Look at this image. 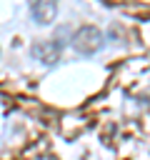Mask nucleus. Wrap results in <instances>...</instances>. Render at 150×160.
<instances>
[{
    "instance_id": "obj_1",
    "label": "nucleus",
    "mask_w": 150,
    "mask_h": 160,
    "mask_svg": "<svg viewBox=\"0 0 150 160\" xmlns=\"http://www.w3.org/2000/svg\"><path fill=\"white\" fill-rule=\"evenodd\" d=\"M72 48H75L78 52H85V55L98 52V50L102 48V35H100V30H98V28H90V25L80 28V30L72 35Z\"/></svg>"
},
{
    "instance_id": "obj_2",
    "label": "nucleus",
    "mask_w": 150,
    "mask_h": 160,
    "mask_svg": "<svg viewBox=\"0 0 150 160\" xmlns=\"http://www.w3.org/2000/svg\"><path fill=\"white\" fill-rule=\"evenodd\" d=\"M32 55L38 60H42V62H55L58 55H60V45L58 42H38L32 48Z\"/></svg>"
},
{
    "instance_id": "obj_3",
    "label": "nucleus",
    "mask_w": 150,
    "mask_h": 160,
    "mask_svg": "<svg viewBox=\"0 0 150 160\" xmlns=\"http://www.w3.org/2000/svg\"><path fill=\"white\" fill-rule=\"evenodd\" d=\"M30 15H32L35 22L45 25V22L52 20V15H55V5H52V2H32V5H30Z\"/></svg>"
}]
</instances>
